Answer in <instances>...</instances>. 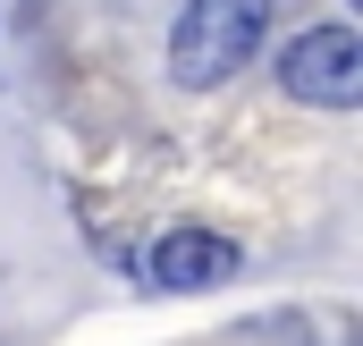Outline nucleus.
Returning a JSON list of instances; mask_svg holds the SVG:
<instances>
[{
    "label": "nucleus",
    "instance_id": "obj_1",
    "mask_svg": "<svg viewBox=\"0 0 363 346\" xmlns=\"http://www.w3.org/2000/svg\"><path fill=\"white\" fill-rule=\"evenodd\" d=\"M271 9H279V0H186L178 26H169V77H178L186 93L228 85V77L262 51Z\"/></svg>",
    "mask_w": 363,
    "mask_h": 346
},
{
    "label": "nucleus",
    "instance_id": "obj_3",
    "mask_svg": "<svg viewBox=\"0 0 363 346\" xmlns=\"http://www.w3.org/2000/svg\"><path fill=\"white\" fill-rule=\"evenodd\" d=\"M228 270H237V245H228V237H211V228H169V237H161V254H152V279H161V287H220V279H228Z\"/></svg>",
    "mask_w": 363,
    "mask_h": 346
},
{
    "label": "nucleus",
    "instance_id": "obj_2",
    "mask_svg": "<svg viewBox=\"0 0 363 346\" xmlns=\"http://www.w3.org/2000/svg\"><path fill=\"white\" fill-rule=\"evenodd\" d=\"M279 85L313 110H355L363 101V34L355 26H313L279 51Z\"/></svg>",
    "mask_w": 363,
    "mask_h": 346
}]
</instances>
